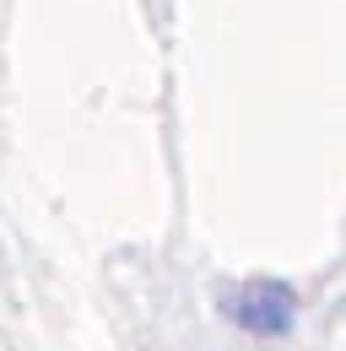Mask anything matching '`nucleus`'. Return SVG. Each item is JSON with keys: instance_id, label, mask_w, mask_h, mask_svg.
<instances>
[{"instance_id": "1", "label": "nucleus", "mask_w": 346, "mask_h": 351, "mask_svg": "<svg viewBox=\"0 0 346 351\" xmlns=\"http://www.w3.org/2000/svg\"><path fill=\"white\" fill-rule=\"evenodd\" d=\"M233 313H238V324L255 330V335H287L292 319H298V298H292L287 281H249V287H238Z\"/></svg>"}]
</instances>
